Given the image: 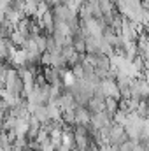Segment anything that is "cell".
I'll return each instance as SVG.
<instances>
[{"label": "cell", "mask_w": 149, "mask_h": 151, "mask_svg": "<svg viewBox=\"0 0 149 151\" xmlns=\"http://www.w3.org/2000/svg\"><path fill=\"white\" fill-rule=\"evenodd\" d=\"M70 151H84V150H79V148H74V150H70Z\"/></svg>", "instance_id": "1"}]
</instances>
